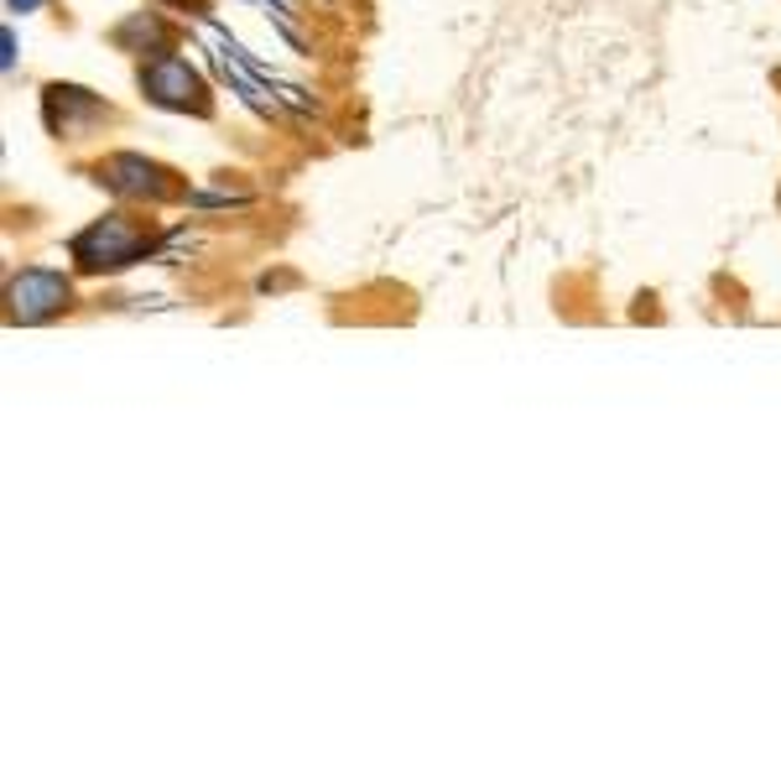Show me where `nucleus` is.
<instances>
[{"label": "nucleus", "mask_w": 781, "mask_h": 781, "mask_svg": "<svg viewBox=\"0 0 781 781\" xmlns=\"http://www.w3.org/2000/svg\"><path fill=\"white\" fill-rule=\"evenodd\" d=\"M157 250L152 235L141 230L136 220H125V214H110V220H94L89 230H79L74 241H68V256L79 271L89 277H100V271H125V266H136Z\"/></svg>", "instance_id": "nucleus-1"}, {"label": "nucleus", "mask_w": 781, "mask_h": 781, "mask_svg": "<svg viewBox=\"0 0 781 781\" xmlns=\"http://www.w3.org/2000/svg\"><path fill=\"white\" fill-rule=\"evenodd\" d=\"M141 94L161 110H193V115H209V89L203 79L188 68V58L178 53H161L141 68Z\"/></svg>", "instance_id": "nucleus-2"}, {"label": "nucleus", "mask_w": 781, "mask_h": 781, "mask_svg": "<svg viewBox=\"0 0 781 781\" xmlns=\"http://www.w3.org/2000/svg\"><path fill=\"white\" fill-rule=\"evenodd\" d=\"M5 302H11V323H47L74 302V281L63 271H47V266H26L21 277H11Z\"/></svg>", "instance_id": "nucleus-3"}, {"label": "nucleus", "mask_w": 781, "mask_h": 781, "mask_svg": "<svg viewBox=\"0 0 781 781\" xmlns=\"http://www.w3.org/2000/svg\"><path fill=\"white\" fill-rule=\"evenodd\" d=\"M100 182L115 193V199H167L172 188H167V172H161L157 161L136 157V152H121V157H104L100 161Z\"/></svg>", "instance_id": "nucleus-4"}, {"label": "nucleus", "mask_w": 781, "mask_h": 781, "mask_svg": "<svg viewBox=\"0 0 781 781\" xmlns=\"http://www.w3.org/2000/svg\"><path fill=\"white\" fill-rule=\"evenodd\" d=\"M100 121H110V104L100 94H89L79 83H47V125L58 136H83Z\"/></svg>", "instance_id": "nucleus-5"}, {"label": "nucleus", "mask_w": 781, "mask_h": 781, "mask_svg": "<svg viewBox=\"0 0 781 781\" xmlns=\"http://www.w3.org/2000/svg\"><path fill=\"white\" fill-rule=\"evenodd\" d=\"M115 47L161 58V53H167V26H161V16H152V11H136L131 21H121V26H115Z\"/></svg>", "instance_id": "nucleus-6"}, {"label": "nucleus", "mask_w": 781, "mask_h": 781, "mask_svg": "<svg viewBox=\"0 0 781 781\" xmlns=\"http://www.w3.org/2000/svg\"><path fill=\"white\" fill-rule=\"evenodd\" d=\"M266 5H277L281 11V26H287V37H302L298 21H292V11H298V0H266Z\"/></svg>", "instance_id": "nucleus-7"}, {"label": "nucleus", "mask_w": 781, "mask_h": 781, "mask_svg": "<svg viewBox=\"0 0 781 781\" xmlns=\"http://www.w3.org/2000/svg\"><path fill=\"white\" fill-rule=\"evenodd\" d=\"M0 47H5V53H0V68L11 74V68H16V32H11V26L0 32Z\"/></svg>", "instance_id": "nucleus-8"}, {"label": "nucleus", "mask_w": 781, "mask_h": 781, "mask_svg": "<svg viewBox=\"0 0 781 781\" xmlns=\"http://www.w3.org/2000/svg\"><path fill=\"white\" fill-rule=\"evenodd\" d=\"M5 5H11V11H16V16H26V11H37L42 0H5Z\"/></svg>", "instance_id": "nucleus-9"}]
</instances>
